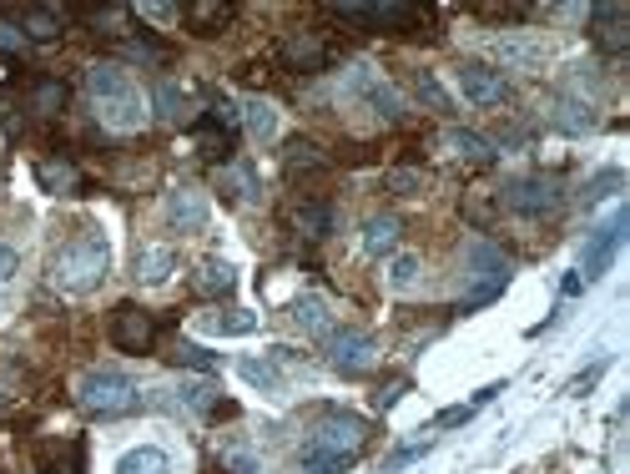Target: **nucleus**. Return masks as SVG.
Instances as JSON below:
<instances>
[{
	"label": "nucleus",
	"mask_w": 630,
	"mask_h": 474,
	"mask_svg": "<svg viewBox=\"0 0 630 474\" xmlns=\"http://www.w3.org/2000/svg\"><path fill=\"white\" fill-rule=\"evenodd\" d=\"M86 91L96 101V116H101L111 132H142L147 127V96L132 81V71H121L111 61H96L86 71Z\"/></svg>",
	"instance_id": "1"
},
{
	"label": "nucleus",
	"mask_w": 630,
	"mask_h": 474,
	"mask_svg": "<svg viewBox=\"0 0 630 474\" xmlns=\"http://www.w3.org/2000/svg\"><path fill=\"white\" fill-rule=\"evenodd\" d=\"M111 268V248H106V237L96 227H81L76 237H66V243L56 248L51 258V283L66 288V293H91Z\"/></svg>",
	"instance_id": "2"
},
{
	"label": "nucleus",
	"mask_w": 630,
	"mask_h": 474,
	"mask_svg": "<svg viewBox=\"0 0 630 474\" xmlns=\"http://www.w3.org/2000/svg\"><path fill=\"white\" fill-rule=\"evenodd\" d=\"M76 399H81V409L96 414V419H121V414H132V409L142 404L137 384L126 379V374H116V369H91V374H81Z\"/></svg>",
	"instance_id": "3"
},
{
	"label": "nucleus",
	"mask_w": 630,
	"mask_h": 474,
	"mask_svg": "<svg viewBox=\"0 0 630 474\" xmlns=\"http://www.w3.org/2000/svg\"><path fill=\"white\" fill-rule=\"evenodd\" d=\"M464 278H469L474 288H469V298L459 303V313H469V308L499 298V288L510 283V258H504L494 243H484V237H474V243L464 248Z\"/></svg>",
	"instance_id": "4"
},
{
	"label": "nucleus",
	"mask_w": 630,
	"mask_h": 474,
	"mask_svg": "<svg viewBox=\"0 0 630 474\" xmlns=\"http://www.w3.org/2000/svg\"><path fill=\"white\" fill-rule=\"evenodd\" d=\"M308 444L358 459V449L368 444V419H358V414H348V409H323V419L313 424V439H308Z\"/></svg>",
	"instance_id": "5"
},
{
	"label": "nucleus",
	"mask_w": 630,
	"mask_h": 474,
	"mask_svg": "<svg viewBox=\"0 0 630 474\" xmlns=\"http://www.w3.org/2000/svg\"><path fill=\"white\" fill-rule=\"evenodd\" d=\"M373 359H378V343H373L368 328H338V333H328V369H338V374H368Z\"/></svg>",
	"instance_id": "6"
},
{
	"label": "nucleus",
	"mask_w": 630,
	"mask_h": 474,
	"mask_svg": "<svg viewBox=\"0 0 630 474\" xmlns=\"http://www.w3.org/2000/svg\"><path fill=\"white\" fill-rule=\"evenodd\" d=\"M348 96H358L368 111H378V116H384V122H399V116H404V96L384 81V76H378L373 66H353L348 71Z\"/></svg>",
	"instance_id": "7"
},
{
	"label": "nucleus",
	"mask_w": 630,
	"mask_h": 474,
	"mask_svg": "<svg viewBox=\"0 0 630 474\" xmlns=\"http://www.w3.org/2000/svg\"><path fill=\"white\" fill-rule=\"evenodd\" d=\"M338 21L348 26H368V31H419L424 26V11L419 6H333Z\"/></svg>",
	"instance_id": "8"
},
{
	"label": "nucleus",
	"mask_w": 630,
	"mask_h": 474,
	"mask_svg": "<svg viewBox=\"0 0 630 474\" xmlns=\"http://www.w3.org/2000/svg\"><path fill=\"white\" fill-rule=\"evenodd\" d=\"M111 343H116L121 353H152V343H157V318H152L147 308H137V303H116V313H111Z\"/></svg>",
	"instance_id": "9"
},
{
	"label": "nucleus",
	"mask_w": 630,
	"mask_h": 474,
	"mask_svg": "<svg viewBox=\"0 0 630 474\" xmlns=\"http://www.w3.org/2000/svg\"><path fill=\"white\" fill-rule=\"evenodd\" d=\"M504 207L520 212V217H545L560 207V182L555 177H515L504 187Z\"/></svg>",
	"instance_id": "10"
},
{
	"label": "nucleus",
	"mask_w": 630,
	"mask_h": 474,
	"mask_svg": "<svg viewBox=\"0 0 630 474\" xmlns=\"http://www.w3.org/2000/svg\"><path fill=\"white\" fill-rule=\"evenodd\" d=\"M278 61H283L288 71H303V76H313V71H323V66L333 61V46H328L318 31H293V36H283V46H278Z\"/></svg>",
	"instance_id": "11"
},
{
	"label": "nucleus",
	"mask_w": 630,
	"mask_h": 474,
	"mask_svg": "<svg viewBox=\"0 0 630 474\" xmlns=\"http://www.w3.org/2000/svg\"><path fill=\"white\" fill-rule=\"evenodd\" d=\"M459 86H464V96L474 106H499L504 96H510V81H504L494 66H484V61H464L459 66Z\"/></svg>",
	"instance_id": "12"
},
{
	"label": "nucleus",
	"mask_w": 630,
	"mask_h": 474,
	"mask_svg": "<svg viewBox=\"0 0 630 474\" xmlns=\"http://www.w3.org/2000/svg\"><path fill=\"white\" fill-rule=\"evenodd\" d=\"M625 227H630V212L620 207V212L590 237V248H585V278H600V273L610 268V258H615L620 243H625Z\"/></svg>",
	"instance_id": "13"
},
{
	"label": "nucleus",
	"mask_w": 630,
	"mask_h": 474,
	"mask_svg": "<svg viewBox=\"0 0 630 474\" xmlns=\"http://www.w3.org/2000/svg\"><path fill=\"white\" fill-rule=\"evenodd\" d=\"M590 41L605 51V56H620L630 46V16L620 6H595L590 11Z\"/></svg>",
	"instance_id": "14"
},
{
	"label": "nucleus",
	"mask_w": 630,
	"mask_h": 474,
	"mask_svg": "<svg viewBox=\"0 0 630 474\" xmlns=\"http://www.w3.org/2000/svg\"><path fill=\"white\" fill-rule=\"evenodd\" d=\"M167 222H172L177 232H202V227H207V197H202L197 187L167 192Z\"/></svg>",
	"instance_id": "15"
},
{
	"label": "nucleus",
	"mask_w": 630,
	"mask_h": 474,
	"mask_svg": "<svg viewBox=\"0 0 630 474\" xmlns=\"http://www.w3.org/2000/svg\"><path fill=\"white\" fill-rule=\"evenodd\" d=\"M182 16H187V31H192V36H222V31L232 26L237 11L227 6V0H192Z\"/></svg>",
	"instance_id": "16"
},
{
	"label": "nucleus",
	"mask_w": 630,
	"mask_h": 474,
	"mask_svg": "<svg viewBox=\"0 0 630 474\" xmlns=\"http://www.w3.org/2000/svg\"><path fill=\"white\" fill-rule=\"evenodd\" d=\"M217 192L227 202H258V167H247V162H222L217 167Z\"/></svg>",
	"instance_id": "17"
},
{
	"label": "nucleus",
	"mask_w": 630,
	"mask_h": 474,
	"mask_svg": "<svg viewBox=\"0 0 630 474\" xmlns=\"http://www.w3.org/2000/svg\"><path fill=\"white\" fill-rule=\"evenodd\" d=\"M172 273H177V248L147 243V248L137 253V283H142V288H162Z\"/></svg>",
	"instance_id": "18"
},
{
	"label": "nucleus",
	"mask_w": 630,
	"mask_h": 474,
	"mask_svg": "<svg viewBox=\"0 0 630 474\" xmlns=\"http://www.w3.org/2000/svg\"><path fill=\"white\" fill-rule=\"evenodd\" d=\"M288 318L298 333H333V313H328V298L323 293H303L288 303Z\"/></svg>",
	"instance_id": "19"
},
{
	"label": "nucleus",
	"mask_w": 630,
	"mask_h": 474,
	"mask_svg": "<svg viewBox=\"0 0 630 474\" xmlns=\"http://www.w3.org/2000/svg\"><path fill=\"white\" fill-rule=\"evenodd\" d=\"M237 288V273H232V263H222V258H207V263H197V273H192V293L197 298H227Z\"/></svg>",
	"instance_id": "20"
},
{
	"label": "nucleus",
	"mask_w": 630,
	"mask_h": 474,
	"mask_svg": "<svg viewBox=\"0 0 630 474\" xmlns=\"http://www.w3.org/2000/svg\"><path fill=\"white\" fill-rule=\"evenodd\" d=\"M237 111H242V127H247L252 142H273V137H278V106H273V101L252 96V101H242Z\"/></svg>",
	"instance_id": "21"
},
{
	"label": "nucleus",
	"mask_w": 630,
	"mask_h": 474,
	"mask_svg": "<svg viewBox=\"0 0 630 474\" xmlns=\"http://www.w3.org/2000/svg\"><path fill=\"white\" fill-rule=\"evenodd\" d=\"M21 31L31 41H56L66 31V11H56V6H26L21 11Z\"/></svg>",
	"instance_id": "22"
},
{
	"label": "nucleus",
	"mask_w": 630,
	"mask_h": 474,
	"mask_svg": "<svg viewBox=\"0 0 630 474\" xmlns=\"http://www.w3.org/2000/svg\"><path fill=\"white\" fill-rule=\"evenodd\" d=\"M293 232L298 237H328L333 232V207L328 202H303V207H293Z\"/></svg>",
	"instance_id": "23"
},
{
	"label": "nucleus",
	"mask_w": 630,
	"mask_h": 474,
	"mask_svg": "<svg viewBox=\"0 0 630 474\" xmlns=\"http://www.w3.org/2000/svg\"><path fill=\"white\" fill-rule=\"evenodd\" d=\"M116 474H172V459L157 449V444H142V449H126Z\"/></svg>",
	"instance_id": "24"
},
{
	"label": "nucleus",
	"mask_w": 630,
	"mask_h": 474,
	"mask_svg": "<svg viewBox=\"0 0 630 474\" xmlns=\"http://www.w3.org/2000/svg\"><path fill=\"white\" fill-rule=\"evenodd\" d=\"M394 243H399V217H368L363 222V253L384 258V253H394Z\"/></svg>",
	"instance_id": "25"
},
{
	"label": "nucleus",
	"mask_w": 630,
	"mask_h": 474,
	"mask_svg": "<svg viewBox=\"0 0 630 474\" xmlns=\"http://www.w3.org/2000/svg\"><path fill=\"white\" fill-rule=\"evenodd\" d=\"M152 106H157L162 122H187V91L177 81H167V76L152 86Z\"/></svg>",
	"instance_id": "26"
},
{
	"label": "nucleus",
	"mask_w": 630,
	"mask_h": 474,
	"mask_svg": "<svg viewBox=\"0 0 630 474\" xmlns=\"http://www.w3.org/2000/svg\"><path fill=\"white\" fill-rule=\"evenodd\" d=\"M36 182H41L51 197H66V192L81 187V172H76L71 162H41V167H36Z\"/></svg>",
	"instance_id": "27"
},
{
	"label": "nucleus",
	"mask_w": 630,
	"mask_h": 474,
	"mask_svg": "<svg viewBox=\"0 0 630 474\" xmlns=\"http://www.w3.org/2000/svg\"><path fill=\"white\" fill-rule=\"evenodd\" d=\"M550 127H560V132H590L595 127V111L585 101H555L550 106Z\"/></svg>",
	"instance_id": "28"
},
{
	"label": "nucleus",
	"mask_w": 630,
	"mask_h": 474,
	"mask_svg": "<svg viewBox=\"0 0 630 474\" xmlns=\"http://www.w3.org/2000/svg\"><path fill=\"white\" fill-rule=\"evenodd\" d=\"M283 167H288V172H328V157H323L308 137H293L288 152H283Z\"/></svg>",
	"instance_id": "29"
},
{
	"label": "nucleus",
	"mask_w": 630,
	"mask_h": 474,
	"mask_svg": "<svg viewBox=\"0 0 630 474\" xmlns=\"http://www.w3.org/2000/svg\"><path fill=\"white\" fill-rule=\"evenodd\" d=\"M237 374H242L247 384H258L263 394H283V374H278V364H273V359H242V364H237Z\"/></svg>",
	"instance_id": "30"
},
{
	"label": "nucleus",
	"mask_w": 630,
	"mask_h": 474,
	"mask_svg": "<svg viewBox=\"0 0 630 474\" xmlns=\"http://www.w3.org/2000/svg\"><path fill=\"white\" fill-rule=\"evenodd\" d=\"M419 273H424V263H419L414 253H394L384 278H389V288H394V293H414V288H419Z\"/></svg>",
	"instance_id": "31"
},
{
	"label": "nucleus",
	"mask_w": 630,
	"mask_h": 474,
	"mask_svg": "<svg viewBox=\"0 0 630 474\" xmlns=\"http://www.w3.org/2000/svg\"><path fill=\"white\" fill-rule=\"evenodd\" d=\"M494 56L510 61V66H535V61L545 56V46H540V41H525V36H504V41L494 46Z\"/></svg>",
	"instance_id": "32"
},
{
	"label": "nucleus",
	"mask_w": 630,
	"mask_h": 474,
	"mask_svg": "<svg viewBox=\"0 0 630 474\" xmlns=\"http://www.w3.org/2000/svg\"><path fill=\"white\" fill-rule=\"evenodd\" d=\"M444 142L459 152V157H469V162H494V147L479 137V132H464V127H449L444 132Z\"/></svg>",
	"instance_id": "33"
},
{
	"label": "nucleus",
	"mask_w": 630,
	"mask_h": 474,
	"mask_svg": "<svg viewBox=\"0 0 630 474\" xmlns=\"http://www.w3.org/2000/svg\"><path fill=\"white\" fill-rule=\"evenodd\" d=\"M167 359H172L177 369H192V374H217V353H207V348H197V343H177Z\"/></svg>",
	"instance_id": "34"
},
{
	"label": "nucleus",
	"mask_w": 630,
	"mask_h": 474,
	"mask_svg": "<svg viewBox=\"0 0 630 474\" xmlns=\"http://www.w3.org/2000/svg\"><path fill=\"white\" fill-rule=\"evenodd\" d=\"M31 111L36 116H61L66 111V86L61 81H36L31 86Z\"/></svg>",
	"instance_id": "35"
},
{
	"label": "nucleus",
	"mask_w": 630,
	"mask_h": 474,
	"mask_svg": "<svg viewBox=\"0 0 630 474\" xmlns=\"http://www.w3.org/2000/svg\"><path fill=\"white\" fill-rule=\"evenodd\" d=\"M202 328L222 333V338H242V333L258 328V313H212V318H202Z\"/></svg>",
	"instance_id": "36"
},
{
	"label": "nucleus",
	"mask_w": 630,
	"mask_h": 474,
	"mask_svg": "<svg viewBox=\"0 0 630 474\" xmlns=\"http://www.w3.org/2000/svg\"><path fill=\"white\" fill-rule=\"evenodd\" d=\"M353 459L348 454H333V449H318V444H303V469L308 474H343Z\"/></svg>",
	"instance_id": "37"
},
{
	"label": "nucleus",
	"mask_w": 630,
	"mask_h": 474,
	"mask_svg": "<svg viewBox=\"0 0 630 474\" xmlns=\"http://www.w3.org/2000/svg\"><path fill=\"white\" fill-rule=\"evenodd\" d=\"M384 187H389L394 197H419V192H424V172H419V167H394V172L384 177Z\"/></svg>",
	"instance_id": "38"
},
{
	"label": "nucleus",
	"mask_w": 630,
	"mask_h": 474,
	"mask_svg": "<svg viewBox=\"0 0 630 474\" xmlns=\"http://www.w3.org/2000/svg\"><path fill=\"white\" fill-rule=\"evenodd\" d=\"M177 404H182V409H192V414H207L217 399H212V389H207V384H177Z\"/></svg>",
	"instance_id": "39"
},
{
	"label": "nucleus",
	"mask_w": 630,
	"mask_h": 474,
	"mask_svg": "<svg viewBox=\"0 0 630 474\" xmlns=\"http://www.w3.org/2000/svg\"><path fill=\"white\" fill-rule=\"evenodd\" d=\"M414 91H419L434 111H449V96H444V86L434 81V71H414Z\"/></svg>",
	"instance_id": "40"
},
{
	"label": "nucleus",
	"mask_w": 630,
	"mask_h": 474,
	"mask_svg": "<svg viewBox=\"0 0 630 474\" xmlns=\"http://www.w3.org/2000/svg\"><path fill=\"white\" fill-rule=\"evenodd\" d=\"M121 51L132 56V61H147V66H162V61H167V46H157V41H142V36H137V41H121Z\"/></svg>",
	"instance_id": "41"
},
{
	"label": "nucleus",
	"mask_w": 630,
	"mask_h": 474,
	"mask_svg": "<svg viewBox=\"0 0 630 474\" xmlns=\"http://www.w3.org/2000/svg\"><path fill=\"white\" fill-rule=\"evenodd\" d=\"M429 449H434V439H419V444H404V449H394V454L384 459V474H399L404 464H414V459H419V454H429Z\"/></svg>",
	"instance_id": "42"
},
{
	"label": "nucleus",
	"mask_w": 630,
	"mask_h": 474,
	"mask_svg": "<svg viewBox=\"0 0 630 474\" xmlns=\"http://www.w3.org/2000/svg\"><path fill=\"white\" fill-rule=\"evenodd\" d=\"M222 464H227L232 474H258V459L242 454V449H222Z\"/></svg>",
	"instance_id": "43"
},
{
	"label": "nucleus",
	"mask_w": 630,
	"mask_h": 474,
	"mask_svg": "<svg viewBox=\"0 0 630 474\" xmlns=\"http://www.w3.org/2000/svg\"><path fill=\"white\" fill-rule=\"evenodd\" d=\"M610 187H620V172H600V177H595V182L585 187V197H590V202H600V197H605Z\"/></svg>",
	"instance_id": "44"
},
{
	"label": "nucleus",
	"mask_w": 630,
	"mask_h": 474,
	"mask_svg": "<svg viewBox=\"0 0 630 474\" xmlns=\"http://www.w3.org/2000/svg\"><path fill=\"white\" fill-rule=\"evenodd\" d=\"M16 268H21V253L0 243V283H11V278H16Z\"/></svg>",
	"instance_id": "45"
},
{
	"label": "nucleus",
	"mask_w": 630,
	"mask_h": 474,
	"mask_svg": "<svg viewBox=\"0 0 630 474\" xmlns=\"http://www.w3.org/2000/svg\"><path fill=\"white\" fill-rule=\"evenodd\" d=\"M404 389H409V384H404V379H394V384H389V389H384V394H378V399H373V404H378V409H394V404H399V399H404Z\"/></svg>",
	"instance_id": "46"
},
{
	"label": "nucleus",
	"mask_w": 630,
	"mask_h": 474,
	"mask_svg": "<svg viewBox=\"0 0 630 474\" xmlns=\"http://www.w3.org/2000/svg\"><path fill=\"white\" fill-rule=\"evenodd\" d=\"M600 374H605V359H600V364H595V369H585V374H580V379H575V384H570V394H585V389H590V384H595V379H600Z\"/></svg>",
	"instance_id": "47"
},
{
	"label": "nucleus",
	"mask_w": 630,
	"mask_h": 474,
	"mask_svg": "<svg viewBox=\"0 0 630 474\" xmlns=\"http://www.w3.org/2000/svg\"><path fill=\"white\" fill-rule=\"evenodd\" d=\"M6 414H11V394H6V389H0V419H6Z\"/></svg>",
	"instance_id": "48"
}]
</instances>
